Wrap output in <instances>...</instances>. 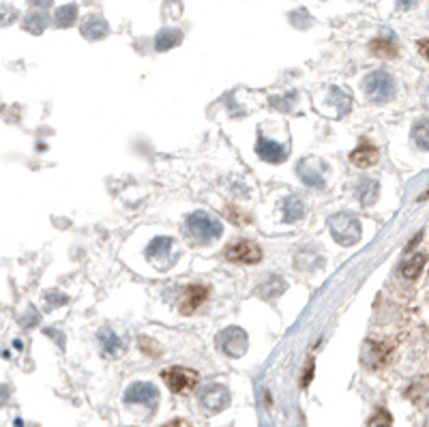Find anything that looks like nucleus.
Wrapping results in <instances>:
<instances>
[{
  "mask_svg": "<svg viewBox=\"0 0 429 427\" xmlns=\"http://www.w3.org/2000/svg\"><path fill=\"white\" fill-rule=\"evenodd\" d=\"M187 232L198 245H207L223 234V226L215 215L207 211H195L187 217Z\"/></svg>",
  "mask_w": 429,
  "mask_h": 427,
  "instance_id": "nucleus-1",
  "label": "nucleus"
},
{
  "mask_svg": "<svg viewBox=\"0 0 429 427\" xmlns=\"http://www.w3.org/2000/svg\"><path fill=\"white\" fill-rule=\"evenodd\" d=\"M209 299V288L207 286H187L183 292V301H180V311L183 313H191L195 311L202 303Z\"/></svg>",
  "mask_w": 429,
  "mask_h": 427,
  "instance_id": "nucleus-13",
  "label": "nucleus"
},
{
  "mask_svg": "<svg viewBox=\"0 0 429 427\" xmlns=\"http://www.w3.org/2000/svg\"><path fill=\"white\" fill-rule=\"evenodd\" d=\"M412 136H414V142L419 144L421 150H427V119H421L414 129H412Z\"/></svg>",
  "mask_w": 429,
  "mask_h": 427,
  "instance_id": "nucleus-24",
  "label": "nucleus"
},
{
  "mask_svg": "<svg viewBox=\"0 0 429 427\" xmlns=\"http://www.w3.org/2000/svg\"><path fill=\"white\" fill-rule=\"evenodd\" d=\"M363 93L371 103H387L397 93V82L389 71L378 69L363 78Z\"/></svg>",
  "mask_w": 429,
  "mask_h": 427,
  "instance_id": "nucleus-2",
  "label": "nucleus"
},
{
  "mask_svg": "<svg viewBox=\"0 0 429 427\" xmlns=\"http://www.w3.org/2000/svg\"><path fill=\"white\" fill-rule=\"evenodd\" d=\"M378 157H380L378 148H376L374 144H369V142H363V144L356 146V148L350 152V162H352L356 168H369V166H374V164L378 162Z\"/></svg>",
  "mask_w": 429,
  "mask_h": 427,
  "instance_id": "nucleus-14",
  "label": "nucleus"
},
{
  "mask_svg": "<svg viewBox=\"0 0 429 427\" xmlns=\"http://www.w3.org/2000/svg\"><path fill=\"white\" fill-rule=\"evenodd\" d=\"M324 170H326V166L318 159V157H305V159L299 164L297 172L305 185L324 187Z\"/></svg>",
  "mask_w": 429,
  "mask_h": 427,
  "instance_id": "nucleus-10",
  "label": "nucleus"
},
{
  "mask_svg": "<svg viewBox=\"0 0 429 427\" xmlns=\"http://www.w3.org/2000/svg\"><path fill=\"white\" fill-rule=\"evenodd\" d=\"M161 378H164V382L168 385V389H170L172 393H178V395L191 393V391L198 387V380H200L198 372H193V369H189V367H180V365L164 369V372H161Z\"/></svg>",
  "mask_w": 429,
  "mask_h": 427,
  "instance_id": "nucleus-4",
  "label": "nucleus"
},
{
  "mask_svg": "<svg viewBox=\"0 0 429 427\" xmlns=\"http://www.w3.org/2000/svg\"><path fill=\"white\" fill-rule=\"evenodd\" d=\"M82 37L84 39H90V41H99L103 39L107 33H110V26H107V21L101 17V15H90L84 24H82Z\"/></svg>",
  "mask_w": 429,
  "mask_h": 427,
  "instance_id": "nucleus-15",
  "label": "nucleus"
},
{
  "mask_svg": "<svg viewBox=\"0 0 429 427\" xmlns=\"http://www.w3.org/2000/svg\"><path fill=\"white\" fill-rule=\"evenodd\" d=\"M421 54H423V56H427V41H425V39L421 41Z\"/></svg>",
  "mask_w": 429,
  "mask_h": 427,
  "instance_id": "nucleus-29",
  "label": "nucleus"
},
{
  "mask_svg": "<svg viewBox=\"0 0 429 427\" xmlns=\"http://www.w3.org/2000/svg\"><path fill=\"white\" fill-rule=\"evenodd\" d=\"M391 346L385 344V342H374L369 340L363 348V363L369 367V369H378V367H385L391 358Z\"/></svg>",
  "mask_w": 429,
  "mask_h": 427,
  "instance_id": "nucleus-11",
  "label": "nucleus"
},
{
  "mask_svg": "<svg viewBox=\"0 0 429 427\" xmlns=\"http://www.w3.org/2000/svg\"><path fill=\"white\" fill-rule=\"evenodd\" d=\"M99 342H101V350L110 356H119L121 352H125V344L121 337L112 331L110 326L99 331Z\"/></svg>",
  "mask_w": 429,
  "mask_h": 427,
  "instance_id": "nucleus-16",
  "label": "nucleus"
},
{
  "mask_svg": "<svg viewBox=\"0 0 429 427\" xmlns=\"http://www.w3.org/2000/svg\"><path fill=\"white\" fill-rule=\"evenodd\" d=\"M7 401H9V387L0 385V406H3V403H7Z\"/></svg>",
  "mask_w": 429,
  "mask_h": 427,
  "instance_id": "nucleus-28",
  "label": "nucleus"
},
{
  "mask_svg": "<svg viewBox=\"0 0 429 427\" xmlns=\"http://www.w3.org/2000/svg\"><path fill=\"white\" fill-rule=\"evenodd\" d=\"M15 17H17V11H15V7L13 5H0V26H9V24H13L15 21Z\"/></svg>",
  "mask_w": 429,
  "mask_h": 427,
  "instance_id": "nucleus-26",
  "label": "nucleus"
},
{
  "mask_svg": "<svg viewBox=\"0 0 429 427\" xmlns=\"http://www.w3.org/2000/svg\"><path fill=\"white\" fill-rule=\"evenodd\" d=\"M228 403H230V391L225 389L223 385H217V382L207 385L200 393V406L211 415L221 412L225 406H228Z\"/></svg>",
  "mask_w": 429,
  "mask_h": 427,
  "instance_id": "nucleus-8",
  "label": "nucleus"
},
{
  "mask_svg": "<svg viewBox=\"0 0 429 427\" xmlns=\"http://www.w3.org/2000/svg\"><path fill=\"white\" fill-rule=\"evenodd\" d=\"M425 262H427V258H425L423 254H417L414 258H408V260L403 262V266H401V273H403V277H408V279H417V277H419V273L423 271Z\"/></svg>",
  "mask_w": 429,
  "mask_h": 427,
  "instance_id": "nucleus-23",
  "label": "nucleus"
},
{
  "mask_svg": "<svg viewBox=\"0 0 429 427\" xmlns=\"http://www.w3.org/2000/svg\"><path fill=\"white\" fill-rule=\"evenodd\" d=\"M176 250H174V241L170 236H159L155 238L148 247H146V260L159 268V271H168L170 266H174L176 262Z\"/></svg>",
  "mask_w": 429,
  "mask_h": 427,
  "instance_id": "nucleus-5",
  "label": "nucleus"
},
{
  "mask_svg": "<svg viewBox=\"0 0 429 427\" xmlns=\"http://www.w3.org/2000/svg\"><path fill=\"white\" fill-rule=\"evenodd\" d=\"M303 215H305V204L301 202V198H288L283 204V221L286 223L299 221Z\"/></svg>",
  "mask_w": 429,
  "mask_h": 427,
  "instance_id": "nucleus-21",
  "label": "nucleus"
},
{
  "mask_svg": "<svg viewBox=\"0 0 429 427\" xmlns=\"http://www.w3.org/2000/svg\"><path fill=\"white\" fill-rule=\"evenodd\" d=\"M157 401H159V391L150 382H133L125 391V403H140L152 408Z\"/></svg>",
  "mask_w": 429,
  "mask_h": 427,
  "instance_id": "nucleus-9",
  "label": "nucleus"
},
{
  "mask_svg": "<svg viewBox=\"0 0 429 427\" xmlns=\"http://www.w3.org/2000/svg\"><path fill=\"white\" fill-rule=\"evenodd\" d=\"M217 346L225 356L240 358L249 346V337L240 326H228L217 335Z\"/></svg>",
  "mask_w": 429,
  "mask_h": 427,
  "instance_id": "nucleus-6",
  "label": "nucleus"
},
{
  "mask_svg": "<svg viewBox=\"0 0 429 427\" xmlns=\"http://www.w3.org/2000/svg\"><path fill=\"white\" fill-rule=\"evenodd\" d=\"M329 228H331V236L342 247H352L360 241V236H363L360 221L354 215H348V213L333 215L329 219Z\"/></svg>",
  "mask_w": 429,
  "mask_h": 427,
  "instance_id": "nucleus-3",
  "label": "nucleus"
},
{
  "mask_svg": "<svg viewBox=\"0 0 429 427\" xmlns=\"http://www.w3.org/2000/svg\"><path fill=\"white\" fill-rule=\"evenodd\" d=\"M369 48H371V54L380 56V58H395L397 56V46H395V41L389 39V37L374 39L369 43Z\"/></svg>",
  "mask_w": 429,
  "mask_h": 427,
  "instance_id": "nucleus-19",
  "label": "nucleus"
},
{
  "mask_svg": "<svg viewBox=\"0 0 429 427\" xmlns=\"http://www.w3.org/2000/svg\"><path fill=\"white\" fill-rule=\"evenodd\" d=\"M256 150H258V155H260V159H264V162H268V164H281V162H286V157H288L286 146H281V144H277V142H273V140H268V138H264V136L258 138Z\"/></svg>",
  "mask_w": 429,
  "mask_h": 427,
  "instance_id": "nucleus-12",
  "label": "nucleus"
},
{
  "mask_svg": "<svg viewBox=\"0 0 429 427\" xmlns=\"http://www.w3.org/2000/svg\"><path fill=\"white\" fill-rule=\"evenodd\" d=\"M378 193H380V185L376 181H371V178H363V181L358 183L356 195L360 202H363V207H374L376 200H378Z\"/></svg>",
  "mask_w": 429,
  "mask_h": 427,
  "instance_id": "nucleus-18",
  "label": "nucleus"
},
{
  "mask_svg": "<svg viewBox=\"0 0 429 427\" xmlns=\"http://www.w3.org/2000/svg\"><path fill=\"white\" fill-rule=\"evenodd\" d=\"M180 41H183V33H180L178 28H164L155 37V50L157 52H168L174 46H178Z\"/></svg>",
  "mask_w": 429,
  "mask_h": 427,
  "instance_id": "nucleus-17",
  "label": "nucleus"
},
{
  "mask_svg": "<svg viewBox=\"0 0 429 427\" xmlns=\"http://www.w3.org/2000/svg\"><path fill=\"white\" fill-rule=\"evenodd\" d=\"M367 425H369V427H391V425H393V417L389 415V410L380 408V410L369 419Z\"/></svg>",
  "mask_w": 429,
  "mask_h": 427,
  "instance_id": "nucleus-25",
  "label": "nucleus"
},
{
  "mask_svg": "<svg viewBox=\"0 0 429 427\" xmlns=\"http://www.w3.org/2000/svg\"><path fill=\"white\" fill-rule=\"evenodd\" d=\"M78 19V5H62L54 11V24L58 28H69Z\"/></svg>",
  "mask_w": 429,
  "mask_h": 427,
  "instance_id": "nucleus-20",
  "label": "nucleus"
},
{
  "mask_svg": "<svg viewBox=\"0 0 429 427\" xmlns=\"http://www.w3.org/2000/svg\"><path fill=\"white\" fill-rule=\"evenodd\" d=\"M161 427H191V423H187L185 419H174V421L164 423Z\"/></svg>",
  "mask_w": 429,
  "mask_h": 427,
  "instance_id": "nucleus-27",
  "label": "nucleus"
},
{
  "mask_svg": "<svg viewBox=\"0 0 429 427\" xmlns=\"http://www.w3.org/2000/svg\"><path fill=\"white\" fill-rule=\"evenodd\" d=\"M45 26H48V17H45V13H35L30 11L26 17H24V31L30 33V35H41L45 31Z\"/></svg>",
  "mask_w": 429,
  "mask_h": 427,
  "instance_id": "nucleus-22",
  "label": "nucleus"
},
{
  "mask_svg": "<svg viewBox=\"0 0 429 427\" xmlns=\"http://www.w3.org/2000/svg\"><path fill=\"white\" fill-rule=\"evenodd\" d=\"M225 260L230 262H240V264H256L262 260V250L260 245H256L254 241H247V238H238L234 243H230L228 247L223 250Z\"/></svg>",
  "mask_w": 429,
  "mask_h": 427,
  "instance_id": "nucleus-7",
  "label": "nucleus"
}]
</instances>
